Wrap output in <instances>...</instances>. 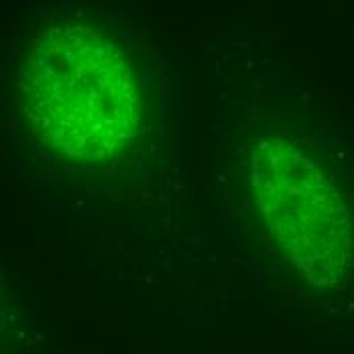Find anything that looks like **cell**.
Masks as SVG:
<instances>
[{
  "label": "cell",
  "mask_w": 354,
  "mask_h": 354,
  "mask_svg": "<svg viewBox=\"0 0 354 354\" xmlns=\"http://www.w3.org/2000/svg\"><path fill=\"white\" fill-rule=\"evenodd\" d=\"M250 185L271 241L304 279L326 287L346 277L354 261L351 210L301 145L265 137L250 157Z\"/></svg>",
  "instance_id": "obj_2"
},
{
  "label": "cell",
  "mask_w": 354,
  "mask_h": 354,
  "mask_svg": "<svg viewBox=\"0 0 354 354\" xmlns=\"http://www.w3.org/2000/svg\"><path fill=\"white\" fill-rule=\"evenodd\" d=\"M19 84L37 141L75 163L120 161L153 129L145 64L120 37L90 23L43 31Z\"/></svg>",
  "instance_id": "obj_1"
}]
</instances>
